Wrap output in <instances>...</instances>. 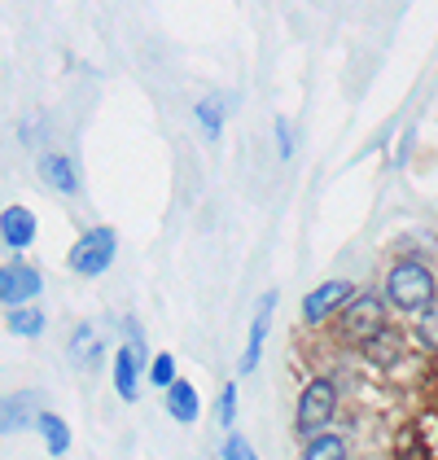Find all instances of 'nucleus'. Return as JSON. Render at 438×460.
Masks as SVG:
<instances>
[{
  "instance_id": "1",
  "label": "nucleus",
  "mask_w": 438,
  "mask_h": 460,
  "mask_svg": "<svg viewBox=\"0 0 438 460\" xmlns=\"http://www.w3.org/2000/svg\"><path fill=\"white\" fill-rule=\"evenodd\" d=\"M381 294L390 298L395 312H403V316H421V312H430L438 303V277L430 272V263L416 259V254H412V259H395L390 272H386Z\"/></svg>"
},
{
  "instance_id": "2",
  "label": "nucleus",
  "mask_w": 438,
  "mask_h": 460,
  "mask_svg": "<svg viewBox=\"0 0 438 460\" xmlns=\"http://www.w3.org/2000/svg\"><path fill=\"white\" fill-rule=\"evenodd\" d=\"M114 254H118V237H114V228L92 224V228H83V233L74 237L71 272L74 277H83V281H97V277H106L110 268H114Z\"/></svg>"
},
{
  "instance_id": "3",
  "label": "nucleus",
  "mask_w": 438,
  "mask_h": 460,
  "mask_svg": "<svg viewBox=\"0 0 438 460\" xmlns=\"http://www.w3.org/2000/svg\"><path fill=\"white\" fill-rule=\"evenodd\" d=\"M386 307H390V298H386V294H377V289L355 294V298H351V307L337 316V338H346V342H360V347H364L372 333H381V329H386Z\"/></svg>"
},
{
  "instance_id": "4",
  "label": "nucleus",
  "mask_w": 438,
  "mask_h": 460,
  "mask_svg": "<svg viewBox=\"0 0 438 460\" xmlns=\"http://www.w3.org/2000/svg\"><path fill=\"white\" fill-rule=\"evenodd\" d=\"M333 417H337V382H333V377H311L307 386L298 390L293 425L311 438V434H320Z\"/></svg>"
},
{
  "instance_id": "5",
  "label": "nucleus",
  "mask_w": 438,
  "mask_h": 460,
  "mask_svg": "<svg viewBox=\"0 0 438 460\" xmlns=\"http://www.w3.org/2000/svg\"><path fill=\"white\" fill-rule=\"evenodd\" d=\"M360 289L351 281H342V277H333V281H320L307 298H302V307H298V316H302V324L307 329H320V324H328L333 316H342L346 307H351V298H355Z\"/></svg>"
},
{
  "instance_id": "6",
  "label": "nucleus",
  "mask_w": 438,
  "mask_h": 460,
  "mask_svg": "<svg viewBox=\"0 0 438 460\" xmlns=\"http://www.w3.org/2000/svg\"><path fill=\"white\" fill-rule=\"evenodd\" d=\"M141 373H145V338H141L136 324H132V342H123V347L114 351V394H118L123 403H136Z\"/></svg>"
},
{
  "instance_id": "7",
  "label": "nucleus",
  "mask_w": 438,
  "mask_h": 460,
  "mask_svg": "<svg viewBox=\"0 0 438 460\" xmlns=\"http://www.w3.org/2000/svg\"><path fill=\"white\" fill-rule=\"evenodd\" d=\"M39 294H44V277H39L31 263H18V259H9L4 268H0V303L13 312V307H31Z\"/></svg>"
},
{
  "instance_id": "8",
  "label": "nucleus",
  "mask_w": 438,
  "mask_h": 460,
  "mask_svg": "<svg viewBox=\"0 0 438 460\" xmlns=\"http://www.w3.org/2000/svg\"><path fill=\"white\" fill-rule=\"evenodd\" d=\"M36 176L44 189H53V193H62V198H74L79 189H83V180H79V167H74L71 154H57V149H44L36 158Z\"/></svg>"
},
{
  "instance_id": "9",
  "label": "nucleus",
  "mask_w": 438,
  "mask_h": 460,
  "mask_svg": "<svg viewBox=\"0 0 438 460\" xmlns=\"http://www.w3.org/2000/svg\"><path fill=\"white\" fill-rule=\"evenodd\" d=\"M276 289H267L263 298H258V312H255V320H250V338H246V351H241V377L246 373H255L258 368V359H263V342H267V329H272V316H276Z\"/></svg>"
},
{
  "instance_id": "10",
  "label": "nucleus",
  "mask_w": 438,
  "mask_h": 460,
  "mask_svg": "<svg viewBox=\"0 0 438 460\" xmlns=\"http://www.w3.org/2000/svg\"><path fill=\"white\" fill-rule=\"evenodd\" d=\"M36 228H39L36 211H27L22 202L4 207V215H0V237H4V246L13 250V254L31 250V242H36Z\"/></svg>"
},
{
  "instance_id": "11",
  "label": "nucleus",
  "mask_w": 438,
  "mask_h": 460,
  "mask_svg": "<svg viewBox=\"0 0 438 460\" xmlns=\"http://www.w3.org/2000/svg\"><path fill=\"white\" fill-rule=\"evenodd\" d=\"M403 347H407V342H403V333L386 324L381 333H372V338L364 342V355L377 364V368H395V364H399V355H403Z\"/></svg>"
},
{
  "instance_id": "12",
  "label": "nucleus",
  "mask_w": 438,
  "mask_h": 460,
  "mask_svg": "<svg viewBox=\"0 0 438 460\" xmlns=\"http://www.w3.org/2000/svg\"><path fill=\"white\" fill-rule=\"evenodd\" d=\"M193 114H197V128H202V137L215 145L219 137H223V119H228V102L219 97V93H206L197 106H193Z\"/></svg>"
},
{
  "instance_id": "13",
  "label": "nucleus",
  "mask_w": 438,
  "mask_h": 460,
  "mask_svg": "<svg viewBox=\"0 0 438 460\" xmlns=\"http://www.w3.org/2000/svg\"><path fill=\"white\" fill-rule=\"evenodd\" d=\"M167 412H171V421L180 425H193L197 421V412H202V403H197V390L193 382H176V386H167Z\"/></svg>"
},
{
  "instance_id": "14",
  "label": "nucleus",
  "mask_w": 438,
  "mask_h": 460,
  "mask_svg": "<svg viewBox=\"0 0 438 460\" xmlns=\"http://www.w3.org/2000/svg\"><path fill=\"white\" fill-rule=\"evenodd\" d=\"M36 429H39V438H44V447H48V456H66L71 452V425L62 421L57 412H39Z\"/></svg>"
},
{
  "instance_id": "15",
  "label": "nucleus",
  "mask_w": 438,
  "mask_h": 460,
  "mask_svg": "<svg viewBox=\"0 0 438 460\" xmlns=\"http://www.w3.org/2000/svg\"><path fill=\"white\" fill-rule=\"evenodd\" d=\"M302 460H351V452H346V438H342V434L320 429V434H311V438H307Z\"/></svg>"
},
{
  "instance_id": "16",
  "label": "nucleus",
  "mask_w": 438,
  "mask_h": 460,
  "mask_svg": "<svg viewBox=\"0 0 438 460\" xmlns=\"http://www.w3.org/2000/svg\"><path fill=\"white\" fill-rule=\"evenodd\" d=\"M71 359L79 368H88V364H97L101 359V333L92 329V324H79L71 338Z\"/></svg>"
},
{
  "instance_id": "17",
  "label": "nucleus",
  "mask_w": 438,
  "mask_h": 460,
  "mask_svg": "<svg viewBox=\"0 0 438 460\" xmlns=\"http://www.w3.org/2000/svg\"><path fill=\"white\" fill-rule=\"evenodd\" d=\"M44 324H48V320H44V312H39L36 303H31V307H13V312H9V333H13V338H39V333H44Z\"/></svg>"
},
{
  "instance_id": "18",
  "label": "nucleus",
  "mask_w": 438,
  "mask_h": 460,
  "mask_svg": "<svg viewBox=\"0 0 438 460\" xmlns=\"http://www.w3.org/2000/svg\"><path fill=\"white\" fill-rule=\"evenodd\" d=\"M22 425H31V394H9L4 399V434H18Z\"/></svg>"
},
{
  "instance_id": "19",
  "label": "nucleus",
  "mask_w": 438,
  "mask_h": 460,
  "mask_svg": "<svg viewBox=\"0 0 438 460\" xmlns=\"http://www.w3.org/2000/svg\"><path fill=\"white\" fill-rule=\"evenodd\" d=\"M145 377H149V382H153L158 390L176 386V382H180V377H176V355H171V351H158L153 359H149V373H145Z\"/></svg>"
},
{
  "instance_id": "20",
  "label": "nucleus",
  "mask_w": 438,
  "mask_h": 460,
  "mask_svg": "<svg viewBox=\"0 0 438 460\" xmlns=\"http://www.w3.org/2000/svg\"><path fill=\"white\" fill-rule=\"evenodd\" d=\"M416 342H421L425 351H438V303L430 307V312L416 316Z\"/></svg>"
},
{
  "instance_id": "21",
  "label": "nucleus",
  "mask_w": 438,
  "mask_h": 460,
  "mask_svg": "<svg viewBox=\"0 0 438 460\" xmlns=\"http://www.w3.org/2000/svg\"><path fill=\"white\" fill-rule=\"evenodd\" d=\"M232 417H237V386L228 382V386L219 390V403H215V421L223 429H232Z\"/></svg>"
},
{
  "instance_id": "22",
  "label": "nucleus",
  "mask_w": 438,
  "mask_h": 460,
  "mask_svg": "<svg viewBox=\"0 0 438 460\" xmlns=\"http://www.w3.org/2000/svg\"><path fill=\"white\" fill-rule=\"evenodd\" d=\"M219 456L223 460H258V452L241 438V434H228V438H223V447H219Z\"/></svg>"
},
{
  "instance_id": "23",
  "label": "nucleus",
  "mask_w": 438,
  "mask_h": 460,
  "mask_svg": "<svg viewBox=\"0 0 438 460\" xmlns=\"http://www.w3.org/2000/svg\"><path fill=\"white\" fill-rule=\"evenodd\" d=\"M272 137H276V158L290 163L293 158V132H290V119H276L272 123Z\"/></svg>"
}]
</instances>
